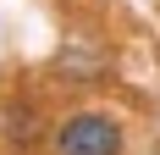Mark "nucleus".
<instances>
[{
    "label": "nucleus",
    "instance_id": "2",
    "mask_svg": "<svg viewBox=\"0 0 160 155\" xmlns=\"http://www.w3.org/2000/svg\"><path fill=\"white\" fill-rule=\"evenodd\" d=\"M6 139H11V144H22V150L39 139V111H33L28 100H22V105H6Z\"/></svg>",
    "mask_w": 160,
    "mask_h": 155
},
{
    "label": "nucleus",
    "instance_id": "1",
    "mask_svg": "<svg viewBox=\"0 0 160 155\" xmlns=\"http://www.w3.org/2000/svg\"><path fill=\"white\" fill-rule=\"evenodd\" d=\"M50 150L55 155H127V122L105 105L66 111L50 127Z\"/></svg>",
    "mask_w": 160,
    "mask_h": 155
}]
</instances>
